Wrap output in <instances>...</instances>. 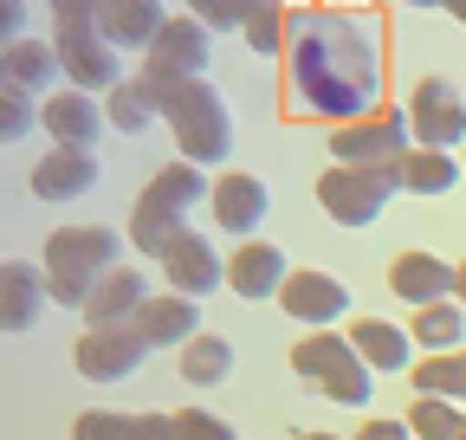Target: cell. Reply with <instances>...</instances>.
<instances>
[{
    "label": "cell",
    "mask_w": 466,
    "mask_h": 440,
    "mask_svg": "<svg viewBox=\"0 0 466 440\" xmlns=\"http://www.w3.org/2000/svg\"><path fill=\"white\" fill-rule=\"evenodd\" d=\"M162 26H168V7H162V0H110V14L97 20V33H104L116 52H149Z\"/></svg>",
    "instance_id": "cell-24"
},
{
    "label": "cell",
    "mask_w": 466,
    "mask_h": 440,
    "mask_svg": "<svg viewBox=\"0 0 466 440\" xmlns=\"http://www.w3.org/2000/svg\"><path fill=\"white\" fill-rule=\"evenodd\" d=\"M72 440H175V415H116V408H85L72 421Z\"/></svg>",
    "instance_id": "cell-25"
},
{
    "label": "cell",
    "mask_w": 466,
    "mask_h": 440,
    "mask_svg": "<svg viewBox=\"0 0 466 440\" xmlns=\"http://www.w3.org/2000/svg\"><path fill=\"white\" fill-rule=\"evenodd\" d=\"M143 85L156 91L162 130L182 143L188 162L220 169V162L233 155V110H227V97H220L208 78H162V72H143Z\"/></svg>",
    "instance_id": "cell-2"
},
{
    "label": "cell",
    "mask_w": 466,
    "mask_h": 440,
    "mask_svg": "<svg viewBox=\"0 0 466 440\" xmlns=\"http://www.w3.org/2000/svg\"><path fill=\"white\" fill-rule=\"evenodd\" d=\"M175 369H182L188 389H220V382L233 375V344L214 337V330H201V337H188L182 350H175Z\"/></svg>",
    "instance_id": "cell-27"
},
{
    "label": "cell",
    "mask_w": 466,
    "mask_h": 440,
    "mask_svg": "<svg viewBox=\"0 0 466 440\" xmlns=\"http://www.w3.org/2000/svg\"><path fill=\"white\" fill-rule=\"evenodd\" d=\"M395 188H401L395 169H343V162H330L318 175V207L337 220V227H376Z\"/></svg>",
    "instance_id": "cell-6"
},
{
    "label": "cell",
    "mask_w": 466,
    "mask_h": 440,
    "mask_svg": "<svg viewBox=\"0 0 466 440\" xmlns=\"http://www.w3.org/2000/svg\"><path fill=\"white\" fill-rule=\"evenodd\" d=\"M175 440H240L220 415H208V408H182L175 415Z\"/></svg>",
    "instance_id": "cell-36"
},
{
    "label": "cell",
    "mask_w": 466,
    "mask_h": 440,
    "mask_svg": "<svg viewBox=\"0 0 466 440\" xmlns=\"http://www.w3.org/2000/svg\"><path fill=\"white\" fill-rule=\"evenodd\" d=\"M337 7H343V0H337Z\"/></svg>",
    "instance_id": "cell-44"
},
{
    "label": "cell",
    "mask_w": 466,
    "mask_h": 440,
    "mask_svg": "<svg viewBox=\"0 0 466 440\" xmlns=\"http://www.w3.org/2000/svg\"><path fill=\"white\" fill-rule=\"evenodd\" d=\"M453 298H460V305H466V259H460V265H453Z\"/></svg>",
    "instance_id": "cell-40"
},
{
    "label": "cell",
    "mask_w": 466,
    "mask_h": 440,
    "mask_svg": "<svg viewBox=\"0 0 466 440\" xmlns=\"http://www.w3.org/2000/svg\"><path fill=\"white\" fill-rule=\"evenodd\" d=\"M285 279H291V265H285V253H279L272 240H240V246H233V259H227V292L247 298V305L279 298Z\"/></svg>",
    "instance_id": "cell-18"
},
{
    "label": "cell",
    "mask_w": 466,
    "mask_h": 440,
    "mask_svg": "<svg viewBox=\"0 0 466 440\" xmlns=\"http://www.w3.org/2000/svg\"><path fill=\"white\" fill-rule=\"evenodd\" d=\"M52 78H66V72H58V45L52 39H14L7 52H0V85H7V91H20V97H52Z\"/></svg>",
    "instance_id": "cell-20"
},
{
    "label": "cell",
    "mask_w": 466,
    "mask_h": 440,
    "mask_svg": "<svg viewBox=\"0 0 466 440\" xmlns=\"http://www.w3.org/2000/svg\"><path fill=\"white\" fill-rule=\"evenodd\" d=\"M389 292L408 298L415 311L447 305V298H453V265L434 259V253H395V259H389Z\"/></svg>",
    "instance_id": "cell-19"
},
{
    "label": "cell",
    "mask_w": 466,
    "mask_h": 440,
    "mask_svg": "<svg viewBox=\"0 0 466 440\" xmlns=\"http://www.w3.org/2000/svg\"><path fill=\"white\" fill-rule=\"evenodd\" d=\"M408 130H415L421 149H453V143H466V97H460L447 78H421V85H415V104H408Z\"/></svg>",
    "instance_id": "cell-9"
},
{
    "label": "cell",
    "mask_w": 466,
    "mask_h": 440,
    "mask_svg": "<svg viewBox=\"0 0 466 440\" xmlns=\"http://www.w3.org/2000/svg\"><path fill=\"white\" fill-rule=\"evenodd\" d=\"M46 305H52L46 265H33V259H0V330H7V337H20V330L39 324Z\"/></svg>",
    "instance_id": "cell-16"
},
{
    "label": "cell",
    "mask_w": 466,
    "mask_h": 440,
    "mask_svg": "<svg viewBox=\"0 0 466 440\" xmlns=\"http://www.w3.org/2000/svg\"><path fill=\"white\" fill-rule=\"evenodd\" d=\"M350 344H357V356L376 369V375H401V369H415V337H408L401 324H389V317H357L343 330Z\"/></svg>",
    "instance_id": "cell-21"
},
{
    "label": "cell",
    "mask_w": 466,
    "mask_h": 440,
    "mask_svg": "<svg viewBox=\"0 0 466 440\" xmlns=\"http://www.w3.org/2000/svg\"><path fill=\"white\" fill-rule=\"evenodd\" d=\"M52 45H58V72H66L78 91H116L124 85V52H116L97 26H58Z\"/></svg>",
    "instance_id": "cell-8"
},
{
    "label": "cell",
    "mask_w": 466,
    "mask_h": 440,
    "mask_svg": "<svg viewBox=\"0 0 466 440\" xmlns=\"http://www.w3.org/2000/svg\"><path fill=\"white\" fill-rule=\"evenodd\" d=\"M97 182H104L97 155H91V149H66V143H52V149L33 162V175H26L33 201H78V195H91Z\"/></svg>",
    "instance_id": "cell-14"
},
{
    "label": "cell",
    "mask_w": 466,
    "mask_h": 440,
    "mask_svg": "<svg viewBox=\"0 0 466 440\" xmlns=\"http://www.w3.org/2000/svg\"><path fill=\"white\" fill-rule=\"evenodd\" d=\"M130 324H137V337L149 350H182L188 337H201V298H188V292H149Z\"/></svg>",
    "instance_id": "cell-15"
},
{
    "label": "cell",
    "mask_w": 466,
    "mask_h": 440,
    "mask_svg": "<svg viewBox=\"0 0 466 440\" xmlns=\"http://www.w3.org/2000/svg\"><path fill=\"white\" fill-rule=\"evenodd\" d=\"M110 14V0H52V20L58 26H97Z\"/></svg>",
    "instance_id": "cell-37"
},
{
    "label": "cell",
    "mask_w": 466,
    "mask_h": 440,
    "mask_svg": "<svg viewBox=\"0 0 466 440\" xmlns=\"http://www.w3.org/2000/svg\"><path fill=\"white\" fill-rule=\"evenodd\" d=\"M39 265H46L52 305L85 311L91 285L104 279L110 265H124V234H110V227H52V234H46Z\"/></svg>",
    "instance_id": "cell-3"
},
{
    "label": "cell",
    "mask_w": 466,
    "mask_h": 440,
    "mask_svg": "<svg viewBox=\"0 0 466 440\" xmlns=\"http://www.w3.org/2000/svg\"><path fill=\"white\" fill-rule=\"evenodd\" d=\"M208 52H214V33L188 14H168V26L156 33V45L143 52V72H162V78H201L208 72Z\"/></svg>",
    "instance_id": "cell-12"
},
{
    "label": "cell",
    "mask_w": 466,
    "mask_h": 440,
    "mask_svg": "<svg viewBox=\"0 0 466 440\" xmlns=\"http://www.w3.org/2000/svg\"><path fill=\"white\" fill-rule=\"evenodd\" d=\"M162 285L188 292V298H208V292H220V285H227V259L214 253V240H208V234H182V240L162 253Z\"/></svg>",
    "instance_id": "cell-17"
},
{
    "label": "cell",
    "mask_w": 466,
    "mask_h": 440,
    "mask_svg": "<svg viewBox=\"0 0 466 440\" xmlns=\"http://www.w3.org/2000/svg\"><path fill=\"white\" fill-rule=\"evenodd\" d=\"M382 97V33L363 7H299L285 33V110L357 124Z\"/></svg>",
    "instance_id": "cell-1"
},
{
    "label": "cell",
    "mask_w": 466,
    "mask_h": 440,
    "mask_svg": "<svg viewBox=\"0 0 466 440\" xmlns=\"http://www.w3.org/2000/svg\"><path fill=\"white\" fill-rule=\"evenodd\" d=\"M408 427H415V440H466L460 402H441V395H421L415 408H408Z\"/></svg>",
    "instance_id": "cell-33"
},
{
    "label": "cell",
    "mask_w": 466,
    "mask_h": 440,
    "mask_svg": "<svg viewBox=\"0 0 466 440\" xmlns=\"http://www.w3.org/2000/svg\"><path fill=\"white\" fill-rule=\"evenodd\" d=\"M395 175H401L408 195H447L460 182V162H453V149H421L415 143V149L395 162Z\"/></svg>",
    "instance_id": "cell-29"
},
{
    "label": "cell",
    "mask_w": 466,
    "mask_h": 440,
    "mask_svg": "<svg viewBox=\"0 0 466 440\" xmlns=\"http://www.w3.org/2000/svg\"><path fill=\"white\" fill-rule=\"evenodd\" d=\"M401 7H441V0H401Z\"/></svg>",
    "instance_id": "cell-43"
},
{
    "label": "cell",
    "mask_w": 466,
    "mask_h": 440,
    "mask_svg": "<svg viewBox=\"0 0 466 440\" xmlns=\"http://www.w3.org/2000/svg\"><path fill=\"white\" fill-rule=\"evenodd\" d=\"M39 130H46L52 143H66V149H91V143L110 130L104 97H97V91H78V85L52 91V97L39 104Z\"/></svg>",
    "instance_id": "cell-11"
},
{
    "label": "cell",
    "mask_w": 466,
    "mask_h": 440,
    "mask_svg": "<svg viewBox=\"0 0 466 440\" xmlns=\"http://www.w3.org/2000/svg\"><path fill=\"white\" fill-rule=\"evenodd\" d=\"M285 33H291V7H285V0H253V7H247V26H240L247 52L285 59Z\"/></svg>",
    "instance_id": "cell-30"
},
{
    "label": "cell",
    "mask_w": 466,
    "mask_h": 440,
    "mask_svg": "<svg viewBox=\"0 0 466 440\" xmlns=\"http://www.w3.org/2000/svg\"><path fill=\"white\" fill-rule=\"evenodd\" d=\"M299 440H343V434H324V427H311V434H299Z\"/></svg>",
    "instance_id": "cell-42"
},
{
    "label": "cell",
    "mask_w": 466,
    "mask_h": 440,
    "mask_svg": "<svg viewBox=\"0 0 466 440\" xmlns=\"http://www.w3.org/2000/svg\"><path fill=\"white\" fill-rule=\"evenodd\" d=\"M441 7H447V14H453V20L466 26V0H441Z\"/></svg>",
    "instance_id": "cell-41"
},
{
    "label": "cell",
    "mask_w": 466,
    "mask_h": 440,
    "mask_svg": "<svg viewBox=\"0 0 466 440\" xmlns=\"http://www.w3.org/2000/svg\"><path fill=\"white\" fill-rule=\"evenodd\" d=\"M357 440H415V427H408V421H363Z\"/></svg>",
    "instance_id": "cell-39"
},
{
    "label": "cell",
    "mask_w": 466,
    "mask_h": 440,
    "mask_svg": "<svg viewBox=\"0 0 466 440\" xmlns=\"http://www.w3.org/2000/svg\"><path fill=\"white\" fill-rule=\"evenodd\" d=\"M149 356H156V350L137 337V324H85V337H78V350H72V363H78L85 382H124V375H137Z\"/></svg>",
    "instance_id": "cell-7"
},
{
    "label": "cell",
    "mask_w": 466,
    "mask_h": 440,
    "mask_svg": "<svg viewBox=\"0 0 466 440\" xmlns=\"http://www.w3.org/2000/svg\"><path fill=\"white\" fill-rule=\"evenodd\" d=\"M408 149H415L408 110H370V117L330 130V162H343V169H395Z\"/></svg>",
    "instance_id": "cell-5"
},
{
    "label": "cell",
    "mask_w": 466,
    "mask_h": 440,
    "mask_svg": "<svg viewBox=\"0 0 466 440\" xmlns=\"http://www.w3.org/2000/svg\"><path fill=\"white\" fill-rule=\"evenodd\" d=\"M182 234H188V214H175V207H168V201H156L149 188L130 201V234H124V240H130L143 259H156V265H162V253L182 240Z\"/></svg>",
    "instance_id": "cell-23"
},
{
    "label": "cell",
    "mask_w": 466,
    "mask_h": 440,
    "mask_svg": "<svg viewBox=\"0 0 466 440\" xmlns=\"http://www.w3.org/2000/svg\"><path fill=\"white\" fill-rule=\"evenodd\" d=\"M104 117L116 136H149V130H162V104L143 78H124L116 91H104Z\"/></svg>",
    "instance_id": "cell-26"
},
{
    "label": "cell",
    "mask_w": 466,
    "mask_h": 440,
    "mask_svg": "<svg viewBox=\"0 0 466 440\" xmlns=\"http://www.w3.org/2000/svg\"><path fill=\"white\" fill-rule=\"evenodd\" d=\"M156 201H168L175 214H195L201 201H208V188H214V175L201 169V162H188V155H175V162H162V169L143 182Z\"/></svg>",
    "instance_id": "cell-28"
},
{
    "label": "cell",
    "mask_w": 466,
    "mask_h": 440,
    "mask_svg": "<svg viewBox=\"0 0 466 440\" xmlns=\"http://www.w3.org/2000/svg\"><path fill=\"white\" fill-rule=\"evenodd\" d=\"M279 305H285L291 324H305V330H337L343 311H350V285L330 279V272H318V265H305V272H291V279H285Z\"/></svg>",
    "instance_id": "cell-10"
},
{
    "label": "cell",
    "mask_w": 466,
    "mask_h": 440,
    "mask_svg": "<svg viewBox=\"0 0 466 440\" xmlns=\"http://www.w3.org/2000/svg\"><path fill=\"white\" fill-rule=\"evenodd\" d=\"M143 298H149L143 265H110L91 285V298H85V324H130L143 311Z\"/></svg>",
    "instance_id": "cell-22"
},
{
    "label": "cell",
    "mask_w": 466,
    "mask_h": 440,
    "mask_svg": "<svg viewBox=\"0 0 466 440\" xmlns=\"http://www.w3.org/2000/svg\"><path fill=\"white\" fill-rule=\"evenodd\" d=\"M408 375H415V389H421V395L466 402V350H434V356H421Z\"/></svg>",
    "instance_id": "cell-31"
},
{
    "label": "cell",
    "mask_w": 466,
    "mask_h": 440,
    "mask_svg": "<svg viewBox=\"0 0 466 440\" xmlns=\"http://www.w3.org/2000/svg\"><path fill=\"white\" fill-rule=\"evenodd\" d=\"M266 207H272V195H266V182L253 169H227L208 188V214H214L220 234H259L266 227Z\"/></svg>",
    "instance_id": "cell-13"
},
{
    "label": "cell",
    "mask_w": 466,
    "mask_h": 440,
    "mask_svg": "<svg viewBox=\"0 0 466 440\" xmlns=\"http://www.w3.org/2000/svg\"><path fill=\"white\" fill-rule=\"evenodd\" d=\"M291 375L318 382V395H330L343 408H363L376 395V369L357 356L350 337H337V330H311V337L291 344Z\"/></svg>",
    "instance_id": "cell-4"
},
{
    "label": "cell",
    "mask_w": 466,
    "mask_h": 440,
    "mask_svg": "<svg viewBox=\"0 0 466 440\" xmlns=\"http://www.w3.org/2000/svg\"><path fill=\"white\" fill-rule=\"evenodd\" d=\"M33 117H39L33 97H20V91L0 85V143H26L33 136Z\"/></svg>",
    "instance_id": "cell-35"
},
{
    "label": "cell",
    "mask_w": 466,
    "mask_h": 440,
    "mask_svg": "<svg viewBox=\"0 0 466 440\" xmlns=\"http://www.w3.org/2000/svg\"><path fill=\"white\" fill-rule=\"evenodd\" d=\"M428 356L434 350H460V337H466V311L447 298V305H428V311H415V330H408Z\"/></svg>",
    "instance_id": "cell-32"
},
{
    "label": "cell",
    "mask_w": 466,
    "mask_h": 440,
    "mask_svg": "<svg viewBox=\"0 0 466 440\" xmlns=\"http://www.w3.org/2000/svg\"><path fill=\"white\" fill-rule=\"evenodd\" d=\"M247 7H253V0H182V14L201 20L208 33H220V26L240 33V26H247Z\"/></svg>",
    "instance_id": "cell-34"
},
{
    "label": "cell",
    "mask_w": 466,
    "mask_h": 440,
    "mask_svg": "<svg viewBox=\"0 0 466 440\" xmlns=\"http://www.w3.org/2000/svg\"><path fill=\"white\" fill-rule=\"evenodd\" d=\"M14 39H26V0H0V52Z\"/></svg>",
    "instance_id": "cell-38"
}]
</instances>
